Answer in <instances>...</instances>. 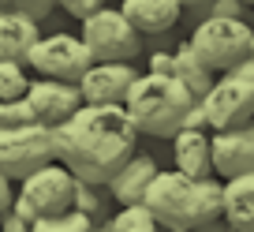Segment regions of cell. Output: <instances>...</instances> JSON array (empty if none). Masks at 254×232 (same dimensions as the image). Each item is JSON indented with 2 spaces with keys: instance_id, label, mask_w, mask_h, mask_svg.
I'll return each instance as SVG.
<instances>
[{
  "instance_id": "1",
  "label": "cell",
  "mask_w": 254,
  "mask_h": 232,
  "mask_svg": "<svg viewBox=\"0 0 254 232\" xmlns=\"http://www.w3.org/2000/svg\"><path fill=\"white\" fill-rule=\"evenodd\" d=\"M49 135H53V157L94 184H105L120 168V161L138 146V131L124 105L82 101L64 124L49 128Z\"/></svg>"
},
{
  "instance_id": "2",
  "label": "cell",
  "mask_w": 254,
  "mask_h": 232,
  "mask_svg": "<svg viewBox=\"0 0 254 232\" xmlns=\"http://www.w3.org/2000/svg\"><path fill=\"white\" fill-rule=\"evenodd\" d=\"M142 206L161 232H190L194 225L221 217V180H213V172L187 176L180 168H157L142 191Z\"/></svg>"
},
{
  "instance_id": "3",
  "label": "cell",
  "mask_w": 254,
  "mask_h": 232,
  "mask_svg": "<svg viewBox=\"0 0 254 232\" xmlns=\"http://www.w3.org/2000/svg\"><path fill=\"white\" fill-rule=\"evenodd\" d=\"M194 97L187 94L176 75H153V72H138V79L131 82L124 97V112L131 116L138 135L150 139H172L183 124V112Z\"/></svg>"
},
{
  "instance_id": "4",
  "label": "cell",
  "mask_w": 254,
  "mask_h": 232,
  "mask_svg": "<svg viewBox=\"0 0 254 232\" xmlns=\"http://www.w3.org/2000/svg\"><path fill=\"white\" fill-rule=\"evenodd\" d=\"M198 101H202V112H206V124L213 131L254 120V56L247 53L228 72L213 75L209 90Z\"/></svg>"
},
{
  "instance_id": "5",
  "label": "cell",
  "mask_w": 254,
  "mask_h": 232,
  "mask_svg": "<svg viewBox=\"0 0 254 232\" xmlns=\"http://www.w3.org/2000/svg\"><path fill=\"white\" fill-rule=\"evenodd\" d=\"M187 45L209 72L221 75L251 53V23L247 19H228V15H206L190 26Z\"/></svg>"
},
{
  "instance_id": "6",
  "label": "cell",
  "mask_w": 254,
  "mask_h": 232,
  "mask_svg": "<svg viewBox=\"0 0 254 232\" xmlns=\"http://www.w3.org/2000/svg\"><path fill=\"white\" fill-rule=\"evenodd\" d=\"M82 30V45L90 49L94 60H135L142 53V34L131 26V19L120 8H94L90 15L79 19Z\"/></svg>"
},
{
  "instance_id": "7",
  "label": "cell",
  "mask_w": 254,
  "mask_h": 232,
  "mask_svg": "<svg viewBox=\"0 0 254 232\" xmlns=\"http://www.w3.org/2000/svg\"><path fill=\"white\" fill-rule=\"evenodd\" d=\"M23 60L34 75H49V79H64V82H79V75L94 64V56L82 45V38L67 34V30L38 34V41L30 45V53Z\"/></svg>"
},
{
  "instance_id": "8",
  "label": "cell",
  "mask_w": 254,
  "mask_h": 232,
  "mask_svg": "<svg viewBox=\"0 0 254 232\" xmlns=\"http://www.w3.org/2000/svg\"><path fill=\"white\" fill-rule=\"evenodd\" d=\"M53 161V135L45 124L30 120L19 128H0V172L15 184L38 165Z\"/></svg>"
},
{
  "instance_id": "9",
  "label": "cell",
  "mask_w": 254,
  "mask_h": 232,
  "mask_svg": "<svg viewBox=\"0 0 254 232\" xmlns=\"http://www.w3.org/2000/svg\"><path fill=\"white\" fill-rule=\"evenodd\" d=\"M71 184H75V172L53 157L45 165H38L34 172H26L19 180L15 195H23L38 217H45V214H60V210L71 206Z\"/></svg>"
},
{
  "instance_id": "10",
  "label": "cell",
  "mask_w": 254,
  "mask_h": 232,
  "mask_svg": "<svg viewBox=\"0 0 254 232\" xmlns=\"http://www.w3.org/2000/svg\"><path fill=\"white\" fill-rule=\"evenodd\" d=\"M135 79L138 68L131 60H94L79 75V97L86 105H124Z\"/></svg>"
},
{
  "instance_id": "11",
  "label": "cell",
  "mask_w": 254,
  "mask_h": 232,
  "mask_svg": "<svg viewBox=\"0 0 254 232\" xmlns=\"http://www.w3.org/2000/svg\"><path fill=\"white\" fill-rule=\"evenodd\" d=\"M209 157H213V172L221 180L254 172V120L209 131Z\"/></svg>"
},
{
  "instance_id": "12",
  "label": "cell",
  "mask_w": 254,
  "mask_h": 232,
  "mask_svg": "<svg viewBox=\"0 0 254 232\" xmlns=\"http://www.w3.org/2000/svg\"><path fill=\"white\" fill-rule=\"evenodd\" d=\"M26 105H30L34 120L45 124V128H56L71 116L75 109L82 105L79 97V82H64V79H49V75H38L26 86Z\"/></svg>"
},
{
  "instance_id": "13",
  "label": "cell",
  "mask_w": 254,
  "mask_h": 232,
  "mask_svg": "<svg viewBox=\"0 0 254 232\" xmlns=\"http://www.w3.org/2000/svg\"><path fill=\"white\" fill-rule=\"evenodd\" d=\"M157 157L146 150H131L124 161H120V168L112 172L109 180H105V187H109V199L120 202V206H131V202H142V191L146 184H150V176L157 172Z\"/></svg>"
},
{
  "instance_id": "14",
  "label": "cell",
  "mask_w": 254,
  "mask_h": 232,
  "mask_svg": "<svg viewBox=\"0 0 254 232\" xmlns=\"http://www.w3.org/2000/svg\"><path fill=\"white\" fill-rule=\"evenodd\" d=\"M221 217L232 232H254V172L221 180Z\"/></svg>"
},
{
  "instance_id": "15",
  "label": "cell",
  "mask_w": 254,
  "mask_h": 232,
  "mask_svg": "<svg viewBox=\"0 0 254 232\" xmlns=\"http://www.w3.org/2000/svg\"><path fill=\"white\" fill-rule=\"evenodd\" d=\"M120 11H124V15L131 19V26L146 38V34H168L172 30V26L180 23V15H183V4L180 0H124Z\"/></svg>"
},
{
  "instance_id": "16",
  "label": "cell",
  "mask_w": 254,
  "mask_h": 232,
  "mask_svg": "<svg viewBox=\"0 0 254 232\" xmlns=\"http://www.w3.org/2000/svg\"><path fill=\"white\" fill-rule=\"evenodd\" d=\"M172 161L187 176H209L213 157H209V128H180L172 135Z\"/></svg>"
},
{
  "instance_id": "17",
  "label": "cell",
  "mask_w": 254,
  "mask_h": 232,
  "mask_svg": "<svg viewBox=\"0 0 254 232\" xmlns=\"http://www.w3.org/2000/svg\"><path fill=\"white\" fill-rule=\"evenodd\" d=\"M41 26L34 19L19 15L15 8H0V60H23L38 41Z\"/></svg>"
},
{
  "instance_id": "18",
  "label": "cell",
  "mask_w": 254,
  "mask_h": 232,
  "mask_svg": "<svg viewBox=\"0 0 254 232\" xmlns=\"http://www.w3.org/2000/svg\"><path fill=\"white\" fill-rule=\"evenodd\" d=\"M172 75L187 86V94L190 97H202L209 90V82H213V72H209L206 64H202L198 56L190 53V45H187V38L183 41H176V64H172Z\"/></svg>"
},
{
  "instance_id": "19",
  "label": "cell",
  "mask_w": 254,
  "mask_h": 232,
  "mask_svg": "<svg viewBox=\"0 0 254 232\" xmlns=\"http://www.w3.org/2000/svg\"><path fill=\"white\" fill-rule=\"evenodd\" d=\"M71 206L82 210L86 217H94V221H105V214H109V187L75 176V184H71Z\"/></svg>"
},
{
  "instance_id": "20",
  "label": "cell",
  "mask_w": 254,
  "mask_h": 232,
  "mask_svg": "<svg viewBox=\"0 0 254 232\" xmlns=\"http://www.w3.org/2000/svg\"><path fill=\"white\" fill-rule=\"evenodd\" d=\"M105 232H161V225L153 221V214L142 202H131V206H120L105 221Z\"/></svg>"
},
{
  "instance_id": "21",
  "label": "cell",
  "mask_w": 254,
  "mask_h": 232,
  "mask_svg": "<svg viewBox=\"0 0 254 232\" xmlns=\"http://www.w3.org/2000/svg\"><path fill=\"white\" fill-rule=\"evenodd\" d=\"M30 86V68L26 60H0V101L23 97Z\"/></svg>"
},
{
  "instance_id": "22",
  "label": "cell",
  "mask_w": 254,
  "mask_h": 232,
  "mask_svg": "<svg viewBox=\"0 0 254 232\" xmlns=\"http://www.w3.org/2000/svg\"><path fill=\"white\" fill-rule=\"evenodd\" d=\"M34 112L26 105V97H11V101H0V128H19V124H30Z\"/></svg>"
},
{
  "instance_id": "23",
  "label": "cell",
  "mask_w": 254,
  "mask_h": 232,
  "mask_svg": "<svg viewBox=\"0 0 254 232\" xmlns=\"http://www.w3.org/2000/svg\"><path fill=\"white\" fill-rule=\"evenodd\" d=\"M8 8H15L19 15H26V19H34V23H45L49 15H53V8H56V0H4Z\"/></svg>"
},
{
  "instance_id": "24",
  "label": "cell",
  "mask_w": 254,
  "mask_h": 232,
  "mask_svg": "<svg viewBox=\"0 0 254 232\" xmlns=\"http://www.w3.org/2000/svg\"><path fill=\"white\" fill-rule=\"evenodd\" d=\"M206 15H228V19H247L251 8H247L243 0H209Z\"/></svg>"
},
{
  "instance_id": "25",
  "label": "cell",
  "mask_w": 254,
  "mask_h": 232,
  "mask_svg": "<svg viewBox=\"0 0 254 232\" xmlns=\"http://www.w3.org/2000/svg\"><path fill=\"white\" fill-rule=\"evenodd\" d=\"M30 225H34V221L19 217L11 206H4V210H0V232H30Z\"/></svg>"
},
{
  "instance_id": "26",
  "label": "cell",
  "mask_w": 254,
  "mask_h": 232,
  "mask_svg": "<svg viewBox=\"0 0 254 232\" xmlns=\"http://www.w3.org/2000/svg\"><path fill=\"white\" fill-rule=\"evenodd\" d=\"M105 0H56V8H64L67 15H75V19H82V15H90L94 8H101Z\"/></svg>"
},
{
  "instance_id": "27",
  "label": "cell",
  "mask_w": 254,
  "mask_h": 232,
  "mask_svg": "<svg viewBox=\"0 0 254 232\" xmlns=\"http://www.w3.org/2000/svg\"><path fill=\"white\" fill-rule=\"evenodd\" d=\"M183 4V15L180 19H187L190 26L198 23V19H206V8H209V0H180Z\"/></svg>"
},
{
  "instance_id": "28",
  "label": "cell",
  "mask_w": 254,
  "mask_h": 232,
  "mask_svg": "<svg viewBox=\"0 0 254 232\" xmlns=\"http://www.w3.org/2000/svg\"><path fill=\"white\" fill-rule=\"evenodd\" d=\"M190 232H232V229H228V221H224V217H213V221H202V225H194Z\"/></svg>"
},
{
  "instance_id": "29",
  "label": "cell",
  "mask_w": 254,
  "mask_h": 232,
  "mask_svg": "<svg viewBox=\"0 0 254 232\" xmlns=\"http://www.w3.org/2000/svg\"><path fill=\"white\" fill-rule=\"evenodd\" d=\"M11 195H15V187H11V180L4 176V172H0V210H4V206L11 202Z\"/></svg>"
},
{
  "instance_id": "30",
  "label": "cell",
  "mask_w": 254,
  "mask_h": 232,
  "mask_svg": "<svg viewBox=\"0 0 254 232\" xmlns=\"http://www.w3.org/2000/svg\"><path fill=\"white\" fill-rule=\"evenodd\" d=\"M251 56H254V26H251Z\"/></svg>"
},
{
  "instance_id": "31",
  "label": "cell",
  "mask_w": 254,
  "mask_h": 232,
  "mask_svg": "<svg viewBox=\"0 0 254 232\" xmlns=\"http://www.w3.org/2000/svg\"><path fill=\"white\" fill-rule=\"evenodd\" d=\"M243 4H247V8H251V4H254V0H243Z\"/></svg>"
},
{
  "instance_id": "32",
  "label": "cell",
  "mask_w": 254,
  "mask_h": 232,
  "mask_svg": "<svg viewBox=\"0 0 254 232\" xmlns=\"http://www.w3.org/2000/svg\"><path fill=\"white\" fill-rule=\"evenodd\" d=\"M0 4H4V0H0Z\"/></svg>"
}]
</instances>
